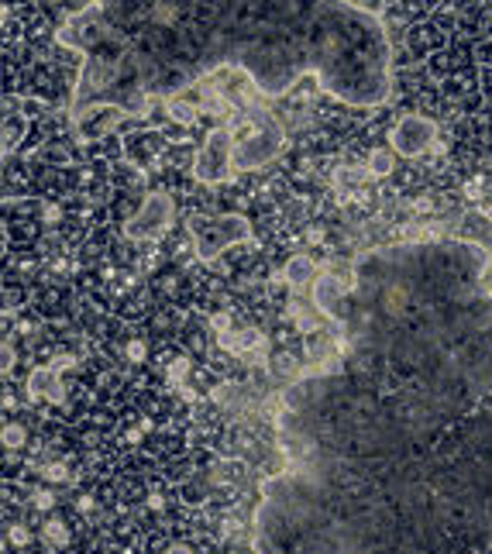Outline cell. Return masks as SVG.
I'll return each mask as SVG.
<instances>
[{
    "instance_id": "obj_12",
    "label": "cell",
    "mask_w": 492,
    "mask_h": 554,
    "mask_svg": "<svg viewBox=\"0 0 492 554\" xmlns=\"http://www.w3.org/2000/svg\"><path fill=\"white\" fill-rule=\"evenodd\" d=\"M45 537L52 541V544H66L69 537H66V530L59 527V523H52V527H45Z\"/></svg>"
},
{
    "instance_id": "obj_11",
    "label": "cell",
    "mask_w": 492,
    "mask_h": 554,
    "mask_svg": "<svg viewBox=\"0 0 492 554\" xmlns=\"http://www.w3.org/2000/svg\"><path fill=\"white\" fill-rule=\"evenodd\" d=\"M3 444H7L10 451H14V448H21V444H24V427H21V424H14V420H10V424H3Z\"/></svg>"
},
{
    "instance_id": "obj_3",
    "label": "cell",
    "mask_w": 492,
    "mask_h": 554,
    "mask_svg": "<svg viewBox=\"0 0 492 554\" xmlns=\"http://www.w3.org/2000/svg\"><path fill=\"white\" fill-rule=\"evenodd\" d=\"M238 124H248L245 135H234V173L262 169L286 152V128L269 110H248ZM234 124V128H238Z\"/></svg>"
},
{
    "instance_id": "obj_5",
    "label": "cell",
    "mask_w": 492,
    "mask_h": 554,
    "mask_svg": "<svg viewBox=\"0 0 492 554\" xmlns=\"http://www.w3.org/2000/svg\"><path fill=\"white\" fill-rule=\"evenodd\" d=\"M193 248L200 262H213L220 252L252 241V224L241 214H220L213 220H193Z\"/></svg>"
},
{
    "instance_id": "obj_8",
    "label": "cell",
    "mask_w": 492,
    "mask_h": 554,
    "mask_svg": "<svg viewBox=\"0 0 492 554\" xmlns=\"http://www.w3.org/2000/svg\"><path fill=\"white\" fill-rule=\"evenodd\" d=\"M69 365V358L55 362V365H38V369L28 375V396L31 399H59L62 396V382H59V372Z\"/></svg>"
},
{
    "instance_id": "obj_15",
    "label": "cell",
    "mask_w": 492,
    "mask_h": 554,
    "mask_svg": "<svg viewBox=\"0 0 492 554\" xmlns=\"http://www.w3.org/2000/svg\"><path fill=\"white\" fill-rule=\"evenodd\" d=\"M166 554H193V551H190V548H183V544H176V548H169Z\"/></svg>"
},
{
    "instance_id": "obj_1",
    "label": "cell",
    "mask_w": 492,
    "mask_h": 554,
    "mask_svg": "<svg viewBox=\"0 0 492 554\" xmlns=\"http://www.w3.org/2000/svg\"><path fill=\"white\" fill-rule=\"evenodd\" d=\"M393 262L403 310L348 296L331 320L383 386L306 365L279 389L283 468L258 482L255 554H492V248L441 234Z\"/></svg>"
},
{
    "instance_id": "obj_7",
    "label": "cell",
    "mask_w": 492,
    "mask_h": 554,
    "mask_svg": "<svg viewBox=\"0 0 492 554\" xmlns=\"http://www.w3.org/2000/svg\"><path fill=\"white\" fill-rule=\"evenodd\" d=\"M437 145V121L427 114H403L389 128V148L403 159H420Z\"/></svg>"
},
{
    "instance_id": "obj_14",
    "label": "cell",
    "mask_w": 492,
    "mask_h": 554,
    "mask_svg": "<svg viewBox=\"0 0 492 554\" xmlns=\"http://www.w3.org/2000/svg\"><path fill=\"white\" fill-rule=\"evenodd\" d=\"M49 478H66V468H62V465H52V468H49Z\"/></svg>"
},
{
    "instance_id": "obj_4",
    "label": "cell",
    "mask_w": 492,
    "mask_h": 554,
    "mask_svg": "<svg viewBox=\"0 0 492 554\" xmlns=\"http://www.w3.org/2000/svg\"><path fill=\"white\" fill-rule=\"evenodd\" d=\"M234 176H238L234 173V128L217 124L193 155V180L203 186H217Z\"/></svg>"
},
{
    "instance_id": "obj_9",
    "label": "cell",
    "mask_w": 492,
    "mask_h": 554,
    "mask_svg": "<svg viewBox=\"0 0 492 554\" xmlns=\"http://www.w3.org/2000/svg\"><path fill=\"white\" fill-rule=\"evenodd\" d=\"M320 276V266L306 255V252H296L293 259L283 266V279L293 286V289H303V286H313V279Z\"/></svg>"
},
{
    "instance_id": "obj_6",
    "label": "cell",
    "mask_w": 492,
    "mask_h": 554,
    "mask_svg": "<svg viewBox=\"0 0 492 554\" xmlns=\"http://www.w3.org/2000/svg\"><path fill=\"white\" fill-rule=\"evenodd\" d=\"M173 220H176V203H173V196L162 193V189H155V193H148V196L141 200V207L134 210V217L124 224V234H128L131 241H159V238L169 231Z\"/></svg>"
},
{
    "instance_id": "obj_2",
    "label": "cell",
    "mask_w": 492,
    "mask_h": 554,
    "mask_svg": "<svg viewBox=\"0 0 492 554\" xmlns=\"http://www.w3.org/2000/svg\"><path fill=\"white\" fill-rule=\"evenodd\" d=\"M134 24L110 17L107 3L90 35L121 59V87L107 103L145 117L197 80L241 73L258 96H286L303 76L351 107L393 96V45L376 3H231L179 7L173 24H152L141 7H121Z\"/></svg>"
},
{
    "instance_id": "obj_13",
    "label": "cell",
    "mask_w": 492,
    "mask_h": 554,
    "mask_svg": "<svg viewBox=\"0 0 492 554\" xmlns=\"http://www.w3.org/2000/svg\"><path fill=\"white\" fill-rule=\"evenodd\" d=\"M413 210H416V214H434V200H427V196H416V200H413Z\"/></svg>"
},
{
    "instance_id": "obj_10",
    "label": "cell",
    "mask_w": 492,
    "mask_h": 554,
    "mask_svg": "<svg viewBox=\"0 0 492 554\" xmlns=\"http://www.w3.org/2000/svg\"><path fill=\"white\" fill-rule=\"evenodd\" d=\"M396 166V152L393 148H372L369 152V173L379 180V176H389Z\"/></svg>"
}]
</instances>
